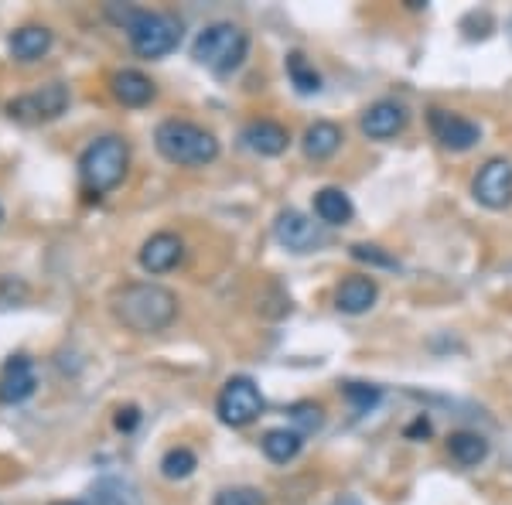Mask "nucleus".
Here are the masks:
<instances>
[{
  "label": "nucleus",
  "instance_id": "6e6552de",
  "mask_svg": "<svg viewBox=\"0 0 512 505\" xmlns=\"http://www.w3.org/2000/svg\"><path fill=\"white\" fill-rule=\"evenodd\" d=\"M65 106H69V86H62V82H48V86L35 89V93L14 99V103L7 106V113H11L14 120H24V123H45V120L62 117Z\"/></svg>",
  "mask_w": 512,
  "mask_h": 505
},
{
  "label": "nucleus",
  "instance_id": "a878e982",
  "mask_svg": "<svg viewBox=\"0 0 512 505\" xmlns=\"http://www.w3.org/2000/svg\"><path fill=\"white\" fill-rule=\"evenodd\" d=\"M342 393H345V400H349L359 413H369L379 400H383L379 386H369V383H345Z\"/></svg>",
  "mask_w": 512,
  "mask_h": 505
},
{
  "label": "nucleus",
  "instance_id": "ddd939ff",
  "mask_svg": "<svg viewBox=\"0 0 512 505\" xmlns=\"http://www.w3.org/2000/svg\"><path fill=\"white\" fill-rule=\"evenodd\" d=\"M379 297V284L366 273H352L342 284L335 287V308L342 314H366L376 304Z\"/></svg>",
  "mask_w": 512,
  "mask_h": 505
},
{
  "label": "nucleus",
  "instance_id": "f3484780",
  "mask_svg": "<svg viewBox=\"0 0 512 505\" xmlns=\"http://www.w3.org/2000/svg\"><path fill=\"white\" fill-rule=\"evenodd\" d=\"M7 48H11V55L18 62H35L52 48V31L45 24H24V28H18L7 38Z\"/></svg>",
  "mask_w": 512,
  "mask_h": 505
},
{
  "label": "nucleus",
  "instance_id": "7c9ffc66",
  "mask_svg": "<svg viewBox=\"0 0 512 505\" xmlns=\"http://www.w3.org/2000/svg\"><path fill=\"white\" fill-rule=\"evenodd\" d=\"M0 219H4V212H0Z\"/></svg>",
  "mask_w": 512,
  "mask_h": 505
},
{
  "label": "nucleus",
  "instance_id": "4468645a",
  "mask_svg": "<svg viewBox=\"0 0 512 505\" xmlns=\"http://www.w3.org/2000/svg\"><path fill=\"white\" fill-rule=\"evenodd\" d=\"M243 144L260 157H280L291 147V134L274 120H253L243 127Z\"/></svg>",
  "mask_w": 512,
  "mask_h": 505
},
{
  "label": "nucleus",
  "instance_id": "aec40b11",
  "mask_svg": "<svg viewBox=\"0 0 512 505\" xmlns=\"http://www.w3.org/2000/svg\"><path fill=\"white\" fill-rule=\"evenodd\" d=\"M448 454L461 468H478L489 458V441L482 434H475V430H454L448 437Z\"/></svg>",
  "mask_w": 512,
  "mask_h": 505
},
{
  "label": "nucleus",
  "instance_id": "2eb2a0df",
  "mask_svg": "<svg viewBox=\"0 0 512 505\" xmlns=\"http://www.w3.org/2000/svg\"><path fill=\"white\" fill-rule=\"evenodd\" d=\"M38 386V376H35V366H31L24 355L11 359L4 366V376H0V403H21L35 393Z\"/></svg>",
  "mask_w": 512,
  "mask_h": 505
},
{
  "label": "nucleus",
  "instance_id": "9b49d317",
  "mask_svg": "<svg viewBox=\"0 0 512 505\" xmlns=\"http://www.w3.org/2000/svg\"><path fill=\"white\" fill-rule=\"evenodd\" d=\"M407 127V106L396 99H379L362 113V134L369 140H390Z\"/></svg>",
  "mask_w": 512,
  "mask_h": 505
},
{
  "label": "nucleus",
  "instance_id": "c756f323",
  "mask_svg": "<svg viewBox=\"0 0 512 505\" xmlns=\"http://www.w3.org/2000/svg\"><path fill=\"white\" fill-rule=\"evenodd\" d=\"M69 505H79V502H69Z\"/></svg>",
  "mask_w": 512,
  "mask_h": 505
},
{
  "label": "nucleus",
  "instance_id": "6ab92c4d",
  "mask_svg": "<svg viewBox=\"0 0 512 505\" xmlns=\"http://www.w3.org/2000/svg\"><path fill=\"white\" fill-rule=\"evenodd\" d=\"M260 447H263V454L274 461V465H287V461H294L297 454H301L304 434H301V430H294V427H274V430H267V434L260 437Z\"/></svg>",
  "mask_w": 512,
  "mask_h": 505
},
{
  "label": "nucleus",
  "instance_id": "a211bd4d",
  "mask_svg": "<svg viewBox=\"0 0 512 505\" xmlns=\"http://www.w3.org/2000/svg\"><path fill=\"white\" fill-rule=\"evenodd\" d=\"M342 127H335V123L328 120H318L311 123L308 130H304V154L311 157V161H328L332 154H338V147H342Z\"/></svg>",
  "mask_w": 512,
  "mask_h": 505
},
{
  "label": "nucleus",
  "instance_id": "0eeeda50",
  "mask_svg": "<svg viewBox=\"0 0 512 505\" xmlns=\"http://www.w3.org/2000/svg\"><path fill=\"white\" fill-rule=\"evenodd\" d=\"M472 195L478 205L492 212H502L512 205V161L506 157H492L478 168V175L472 181Z\"/></svg>",
  "mask_w": 512,
  "mask_h": 505
},
{
  "label": "nucleus",
  "instance_id": "39448f33",
  "mask_svg": "<svg viewBox=\"0 0 512 505\" xmlns=\"http://www.w3.org/2000/svg\"><path fill=\"white\" fill-rule=\"evenodd\" d=\"M127 164H130V147L120 137H99L79 157L82 185L96 198L113 192L123 181V175H127Z\"/></svg>",
  "mask_w": 512,
  "mask_h": 505
},
{
  "label": "nucleus",
  "instance_id": "f8f14e48",
  "mask_svg": "<svg viewBox=\"0 0 512 505\" xmlns=\"http://www.w3.org/2000/svg\"><path fill=\"white\" fill-rule=\"evenodd\" d=\"M181 256H185V243L175 236V233H154L151 239H147L144 246H140V267H144L147 273H168L175 270L181 263Z\"/></svg>",
  "mask_w": 512,
  "mask_h": 505
},
{
  "label": "nucleus",
  "instance_id": "bb28decb",
  "mask_svg": "<svg viewBox=\"0 0 512 505\" xmlns=\"http://www.w3.org/2000/svg\"><path fill=\"white\" fill-rule=\"evenodd\" d=\"M216 505H267L256 488H222L216 495Z\"/></svg>",
  "mask_w": 512,
  "mask_h": 505
},
{
  "label": "nucleus",
  "instance_id": "5701e85b",
  "mask_svg": "<svg viewBox=\"0 0 512 505\" xmlns=\"http://www.w3.org/2000/svg\"><path fill=\"white\" fill-rule=\"evenodd\" d=\"M198 468V458L188 447H171L168 454L161 458V471L164 478H171V482H181V478H188L192 471Z\"/></svg>",
  "mask_w": 512,
  "mask_h": 505
},
{
  "label": "nucleus",
  "instance_id": "c85d7f7f",
  "mask_svg": "<svg viewBox=\"0 0 512 505\" xmlns=\"http://www.w3.org/2000/svg\"><path fill=\"white\" fill-rule=\"evenodd\" d=\"M427 434H431V420L427 417H417L414 424L407 427V437H427Z\"/></svg>",
  "mask_w": 512,
  "mask_h": 505
},
{
  "label": "nucleus",
  "instance_id": "b1692460",
  "mask_svg": "<svg viewBox=\"0 0 512 505\" xmlns=\"http://www.w3.org/2000/svg\"><path fill=\"white\" fill-rule=\"evenodd\" d=\"M287 413H291L294 430H301V434H315V430L325 427V407L321 403H294Z\"/></svg>",
  "mask_w": 512,
  "mask_h": 505
},
{
  "label": "nucleus",
  "instance_id": "f257e3e1",
  "mask_svg": "<svg viewBox=\"0 0 512 505\" xmlns=\"http://www.w3.org/2000/svg\"><path fill=\"white\" fill-rule=\"evenodd\" d=\"M110 308L123 328L154 335L178 318V297L161 284H127L110 297Z\"/></svg>",
  "mask_w": 512,
  "mask_h": 505
},
{
  "label": "nucleus",
  "instance_id": "393cba45",
  "mask_svg": "<svg viewBox=\"0 0 512 505\" xmlns=\"http://www.w3.org/2000/svg\"><path fill=\"white\" fill-rule=\"evenodd\" d=\"M349 256H352V260H359V263H369V267L400 270V260L390 256V253H383V246H376V243H352Z\"/></svg>",
  "mask_w": 512,
  "mask_h": 505
},
{
  "label": "nucleus",
  "instance_id": "1a4fd4ad",
  "mask_svg": "<svg viewBox=\"0 0 512 505\" xmlns=\"http://www.w3.org/2000/svg\"><path fill=\"white\" fill-rule=\"evenodd\" d=\"M431 120V130L437 137V144L448 147V151L461 154V151H472V147L482 140V127L468 117H458V113H448V110H431L427 113Z\"/></svg>",
  "mask_w": 512,
  "mask_h": 505
},
{
  "label": "nucleus",
  "instance_id": "20e7f679",
  "mask_svg": "<svg viewBox=\"0 0 512 505\" xmlns=\"http://www.w3.org/2000/svg\"><path fill=\"white\" fill-rule=\"evenodd\" d=\"M123 31L140 59H164L178 48L181 21L164 11H123Z\"/></svg>",
  "mask_w": 512,
  "mask_h": 505
},
{
  "label": "nucleus",
  "instance_id": "4be33fe9",
  "mask_svg": "<svg viewBox=\"0 0 512 505\" xmlns=\"http://www.w3.org/2000/svg\"><path fill=\"white\" fill-rule=\"evenodd\" d=\"M287 76H291L297 93H304V96L321 93V76L315 72V65L304 59L301 52H291V55H287Z\"/></svg>",
  "mask_w": 512,
  "mask_h": 505
},
{
  "label": "nucleus",
  "instance_id": "412c9836",
  "mask_svg": "<svg viewBox=\"0 0 512 505\" xmlns=\"http://www.w3.org/2000/svg\"><path fill=\"white\" fill-rule=\"evenodd\" d=\"M315 215L325 226H345V222H352L355 205L342 188H321L315 192Z\"/></svg>",
  "mask_w": 512,
  "mask_h": 505
},
{
  "label": "nucleus",
  "instance_id": "f03ea898",
  "mask_svg": "<svg viewBox=\"0 0 512 505\" xmlns=\"http://www.w3.org/2000/svg\"><path fill=\"white\" fill-rule=\"evenodd\" d=\"M154 147L164 161L181 164V168H205L219 157V140L205 127L188 120H164L154 130Z\"/></svg>",
  "mask_w": 512,
  "mask_h": 505
},
{
  "label": "nucleus",
  "instance_id": "7ed1b4c3",
  "mask_svg": "<svg viewBox=\"0 0 512 505\" xmlns=\"http://www.w3.org/2000/svg\"><path fill=\"white\" fill-rule=\"evenodd\" d=\"M246 52H250V35H246L239 24L233 21H216L205 31H198L195 45H192V59L198 65H205L216 76H229L243 65Z\"/></svg>",
  "mask_w": 512,
  "mask_h": 505
},
{
  "label": "nucleus",
  "instance_id": "9d476101",
  "mask_svg": "<svg viewBox=\"0 0 512 505\" xmlns=\"http://www.w3.org/2000/svg\"><path fill=\"white\" fill-rule=\"evenodd\" d=\"M274 236H277V243L284 246V250H291V253H311V250H318V246H321L318 222L308 219V215L297 212V209H284L277 215Z\"/></svg>",
  "mask_w": 512,
  "mask_h": 505
},
{
  "label": "nucleus",
  "instance_id": "dca6fc26",
  "mask_svg": "<svg viewBox=\"0 0 512 505\" xmlns=\"http://www.w3.org/2000/svg\"><path fill=\"white\" fill-rule=\"evenodd\" d=\"M110 89H113V96H117L123 106H147L154 96H158L154 82L147 79L144 72H137V69H120V72H113Z\"/></svg>",
  "mask_w": 512,
  "mask_h": 505
},
{
  "label": "nucleus",
  "instance_id": "423d86ee",
  "mask_svg": "<svg viewBox=\"0 0 512 505\" xmlns=\"http://www.w3.org/2000/svg\"><path fill=\"white\" fill-rule=\"evenodd\" d=\"M216 413L226 427H250L263 413L260 386H256L250 376H233L222 386V393L216 400Z\"/></svg>",
  "mask_w": 512,
  "mask_h": 505
},
{
  "label": "nucleus",
  "instance_id": "cd10ccee",
  "mask_svg": "<svg viewBox=\"0 0 512 505\" xmlns=\"http://www.w3.org/2000/svg\"><path fill=\"white\" fill-rule=\"evenodd\" d=\"M137 420H140V417H137V410H134V407H127V410H120V413H117V427H120V430H134V427H137Z\"/></svg>",
  "mask_w": 512,
  "mask_h": 505
}]
</instances>
